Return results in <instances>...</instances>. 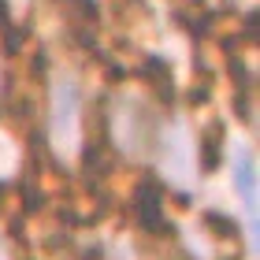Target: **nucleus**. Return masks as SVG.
<instances>
[{
    "instance_id": "obj_1",
    "label": "nucleus",
    "mask_w": 260,
    "mask_h": 260,
    "mask_svg": "<svg viewBox=\"0 0 260 260\" xmlns=\"http://www.w3.org/2000/svg\"><path fill=\"white\" fill-rule=\"evenodd\" d=\"M75 112H78V89L63 82L60 89H56V134L67 138L71 126H75Z\"/></svg>"
},
{
    "instance_id": "obj_2",
    "label": "nucleus",
    "mask_w": 260,
    "mask_h": 260,
    "mask_svg": "<svg viewBox=\"0 0 260 260\" xmlns=\"http://www.w3.org/2000/svg\"><path fill=\"white\" fill-rule=\"evenodd\" d=\"M219 141H223V123H212L205 130V138H201V171H216L219 168V160H223Z\"/></svg>"
},
{
    "instance_id": "obj_3",
    "label": "nucleus",
    "mask_w": 260,
    "mask_h": 260,
    "mask_svg": "<svg viewBox=\"0 0 260 260\" xmlns=\"http://www.w3.org/2000/svg\"><path fill=\"white\" fill-rule=\"evenodd\" d=\"M205 223L208 227H216V238H242V227L234 223L231 216H223V212H205Z\"/></svg>"
},
{
    "instance_id": "obj_4",
    "label": "nucleus",
    "mask_w": 260,
    "mask_h": 260,
    "mask_svg": "<svg viewBox=\"0 0 260 260\" xmlns=\"http://www.w3.org/2000/svg\"><path fill=\"white\" fill-rule=\"evenodd\" d=\"M238 190L253 201V160H249V156L238 160Z\"/></svg>"
}]
</instances>
